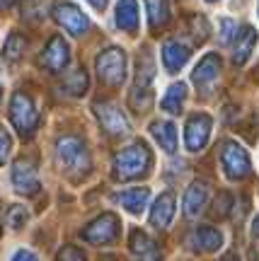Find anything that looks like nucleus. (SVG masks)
Here are the masks:
<instances>
[{
    "label": "nucleus",
    "mask_w": 259,
    "mask_h": 261,
    "mask_svg": "<svg viewBox=\"0 0 259 261\" xmlns=\"http://www.w3.org/2000/svg\"><path fill=\"white\" fill-rule=\"evenodd\" d=\"M252 234H254V237H259V215L254 218V223H252Z\"/></svg>",
    "instance_id": "37"
},
{
    "label": "nucleus",
    "mask_w": 259,
    "mask_h": 261,
    "mask_svg": "<svg viewBox=\"0 0 259 261\" xmlns=\"http://www.w3.org/2000/svg\"><path fill=\"white\" fill-rule=\"evenodd\" d=\"M172 218H175V191H165V194L157 196L153 208H150V223H153V227L162 230L172 223Z\"/></svg>",
    "instance_id": "13"
},
{
    "label": "nucleus",
    "mask_w": 259,
    "mask_h": 261,
    "mask_svg": "<svg viewBox=\"0 0 259 261\" xmlns=\"http://www.w3.org/2000/svg\"><path fill=\"white\" fill-rule=\"evenodd\" d=\"M54 19L61 24V27L68 32V34H73V37H83L87 27H90V19L85 15L83 10L73 5L70 0H58L54 5Z\"/></svg>",
    "instance_id": "6"
},
{
    "label": "nucleus",
    "mask_w": 259,
    "mask_h": 261,
    "mask_svg": "<svg viewBox=\"0 0 259 261\" xmlns=\"http://www.w3.org/2000/svg\"><path fill=\"white\" fill-rule=\"evenodd\" d=\"M12 184H15V189H17L19 194H25V196H34L41 189L37 169L27 160H17L12 165Z\"/></svg>",
    "instance_id": "11"
},
{
    "label": "nucleus",
    "mask_w": 259,
    "mask_h": 261,
    "mask_svg": "<svg viewBox=\"0 0 259 261\" xmlns=\"http://www.w3.org/2000/svg\"><path fill=\"white\" fill-rule=\"evenodd\" d=\"M116 234H119V218L114 213H102L85 227L80 237L87 244H109L116 240Z\"/></svg>",
    "instance_id": "7"
},
{
    "label": "nucleus",
    "mask_w": 259,
    "mask_h": 261,
    "mask_svg": "<svg viewBox=\"0 0 259 261\" xmlns=\"http://www.w3.org/2000/svg\"><path fill=\"white\" fill-rule=\"evenodd\" d=\"M3 8H5V5H3V0H0V10H3Z\"/></svg>",
    "instance_id": "38"
},
{
    "label": "nucleus",
    "mask_w": 259,
    "mask_h": 261,
    "mask_svg": "<svg viewBox=\"0 0 259 261\" xmlns=\"http://www.w3.org/2000/svg\"><path fill=\"white\" fill-rule=\"evenodd\" d=\"M95 114H97L102 128L109 136H126L131 130V123L126 119V114L121 112V107H116L114 102H97L95 104Z\"/></svg>",
    "instance_id": "8"
},
{
    "label": "nucleus",
    "mask_w": 259,
    "mask_h": 261,
    "mask_svg": "<svg viewBox=\"0 0 259 261\" xmlns=\"http://www.w3.org/2000/svg\"><path fill=\"white\" fill-rule=\"evenodd\" d=\"M189 56H192L189 46L179 44V41H167L165 46H162V63H165L167 73L182 70V68L186 65V61H189Z\"/></svg>",
    "instance_id": "15"
},
{
    "label": "nucleus",
    "mask_w": 259,
    "mask_h": 261,
    "mask_svg": "<svg viewBox=\"0 0 259 261\" xmlns=\"http://www.w3.org/2000/svg\"><path fill=\"white\" fill-rule=\"evenodd\" d=\"M97 75L104 85L119 87L126 80V56L121 48H107L97 56Z\"/></svg>",
    "instance_id": "4"
},
{
    "label": "nucleus",
    "mask_w": 259,
    "mask_h": 261,
    "mask_svg": "<svg viewBox=\"0 0 259 261\" xmlns=\"http://www.w3.org/2000/svg\"><path fill=\"white\" fill-rule=\"evenodd\" d=\"M10 150H12V138L8 136V130L0 126V165H5V160L10 158Z\"/></svg>",
    "instance_id": "31"
},
{
    "label": "nucleus",
    "mask_w": 259,
    "mask_h": 261,
    "mask_svg": "<svg viewBox=\"0 0 259 261\" xmlns=\"http://www.w3.org/2000/svg\"><path fill=\"white\" fill-rule=\"evenodd\" d=\"M206 201H208V187H206V181H192L189 189H186L184 194V215L186 218H194L204 211Z\"/></svg>",
    "instance_id": "14"
},
{
    "label": "nucleus",
    "mask_w": 259,
    "mask_h": 261,
    "mask_svg": "<svg viewBox=\"0 0 259 261\" xmlns=\"http://www.w3.org/2000/svg\"><path fill=\"white\" fill-rule=\"evenodd\" d=\"M148 198H150V191L143 187H136V189H126V191H121L116 196V201H119L129 213L138 215L146 211V205H148Z\"/></svg>",
    "instance_id": "18"
},
{
    "label": "nucleus",
    "mask_w": 259,
    "mask_h": 261,
    "mask_svg": "<svg viewBox=\"0 0 259 261\" xmlns=\"http://www.w3.org/2000/svg\"><path fill=\"white\" fill-rule=\"evenodd\" d=\"M208 3H213V0H208Z\"/></svg>",
    "instance_id": "40"
},
{
    "label": "nucleus",
    "mask_w": 259,
    "mask_h": 261,
    "mask_svg": "<svg viewBox=\"0 0 259 261\" xmlns=\"http://www.w3.org/2000/svg\"><path fill=\"white\" fill-rule=\"evenodd\" d=\"M155 77V63H153V56L148 51H143L136 61V87H150Z\"/></svg>",
    "instance_id": "23"
},
{
    "label": "nucleus",
    "mask_w": 259,
    "mask_h": 261,
    "mask_svg": "<svg viewBox=\"0 0 259 261\" xmlns=\"http://www.w3.org/2000/svg\"><path fill=\"white\" fill-rule=\"evenodd\" d=\"M232 208V198L228 194H221L218 198H216V211H213V215H218V218H223V215H228Z\"/></svg>",
    "instance_id": "33"
},
{
    "label": "nucleus",
    "mask_w": 259,
    "mask_h": 261,
    "mask_svg": "<svg viewBox=\"0 0 259 261\" xmlns=\"http://www.w3.org/2000/svg\"><path fill=\"white\" fill-rule=\"evenodd\" d=\"M150 104H153V92H150L148 87H133V92H131V107L138 109V112H146Z\"/></svg>",
    "instance_id": "27"
},
{
    "label": "nucleus",
    "mask_w": 259,
    "mask_h": 261,
    "mask_svg": "<svg viewBox=\"0 0 259 261\" xmlns=\"http://www.w3.org/2000/svg\"><path fill=\"white\" fill-rule=\"evenodd\" d=\"M153 138L160 143V148L165 152H175L177 150V126L172 121H155L150 126Z\"/></svg>",
    "instance_id": "20"
},
{
    "label": "nucleus",
    "mask_w": 259,
    "mask_h": 261,
    "mask_svg": "<svg viewBox=\"0 0 259 261\" xmlns=\"http://www.w3.org/2000/svg\"><path fill=\"white\" fill-rule=\"evenodd\" d=\"M140 261H162V259H160V252H157V247L148 249L146 254H140Z\"/></svg>",
    "instance_id": "35"
},
{
    "label": "nucleus",
    "mask_w": 259,
    "mask_h": 261,
    "mask_svg": "<svg viewBox=\"0 0 259 261\" xmlns=\"http://www.w3.org/2000/svg\"><path fill=\"white\" fill-rule=\"evenodd\" d=\"M22 17L39 22V19L46 17V0H27L25 8H22Z\"/></svg>",
    "instance_id": "26"
},
{
    "label": "nucleus",
    "mask_w": 259,
    "mask_h": 261,
    "mask_svg": "<svg viewBox=\"0 0 259 261\" xmlns=\"http://www.w3.org/2000/svg\"><path fill=\"white\" fill-rule=\"evenodd\" d=\"M257 46V32L254 27H242V32L235 39V51H232V61L238 65L247 63V58L252 56V51Z\"/></svg>",
    "instance_id": "17"
},
{
    "label": "nucleus",
    "mask_w": 259,
    "mask_h": 261,
    "mask_svg": "<svg viewBox=\"0 0 259 261\" xmlns=\"http://www.w3.org/2000/svg\"><path fill=\"white\" fill-rule=\"evenodd\" d=\"M150 165H153V155H150L148 145L138 140V143H133L114 155V177L121 181H129V179L146 174Z\"/></svg>",
    "instance_id": "2"
},
{
    "label": "nucleus",
    "mask_w": 259,
    "mask_h": 261,
    "mask_svg": "<svg viewBox=\"0 0 259 261\" xmlns=\"http://www.w3.org/2000/svg\"><path fill=\"white\" fill-rule=\"evenodd\" d=\"M0 94H3V87H0Z\"/></svg>",
    "instance_id": "39"
},
{
    "label": "nucleus",
    "mask_w": 259,
    "mask_h": 261,
    "mask_svg": "<svg viewBox=\"0 0 259 261\" xmlns=\"http://www.w3.org/2000/svg\"><path fill=\"white\" fill-rule=\"evenodd\" d=\"M184 99H186V85L184 83H175V85H170V90L165 92L160 107H162V112H167V114H179L182 112Z\"/></svg>",
    "instance_id": "21"
},
{
    "label": "nucleus",
    "mask_w": 259,
    "mask_h": 261,
    "mask_svg": "<svg viewBox=\"0 0 259 261\" xmlns=\"http://www.w3.org/2000/svg\"><path fill=\"white\" fill-rule=\"evenodd\" d=\"M218 73H221V56H218V54H206V56L199 61V65L194 68L192 80H194L196 87L208 90V87L218 80Z\"/></svg>",
    "instance_id": "12"
},
{
    "label": "nucleus",
    "mask_w": 259,
    "mask_h": 261,
    "mask_svg": "<svg viewBox=\"0 0 259 261\" xmlns=\"http://www.w3.org/2000/svg\"><path fill=\"white\" fill-rule=\"evenodd\" d=\"M153 247H155V242H153L146 232H140V230H133V232H131V252L133 254L140 256V254H146L148 249H153Z\"/></svg>",
    "instance_id": "28"
},
{
    "label": "nucleus",
    "mask_w": 259,
    "mask_h": 261,
    "mask_svg": "<svg viewBox=\"0 0 259 261\" xmlns=\"http://www.w3.org/2000/svg\"><path fill=\"white\" fill-rule=\"evenodd\" d=\"M238 34V22L232 19H223L221 22V41L223 44H230V39Z\"/></svg>",
    "instance_id": "32"
},
{
    "label": "nucleus",
    "mask_w": 259,
    "mask_h": 261,
    "mask_svg": "<svg viewBox=\"0 0 259 261\" xmlns=\"http://www.w3.org/2000/svg\"><path fill=\"white\" fill-rule=\"evenodd\" d=\"M70 61V54H68V44L63 41V37H51L49 39L46 48L41 54V65L46 68L49 73H61Z\"/></svg>",
    "instance_id": "10"
},
{
    "label": "nucleus",
    "mask_w": 259,
    "mask_h": 261,
    "mask_svg": "<svg viewBox=\"0 0 259 261\" xmlns=\"http://www.w3.org/2000/svg\"><path fill=\"white\" fill-rule=\"evenodd\" d=\"M211 116L208 114H192L189 121L184 126V143H186V150L192 152H199L208 143V136H211Z\"/></svg>",
    "instance_id": "9"
},
{
    "label": "nucleus",
    "mask_w": 259,
    "mask_h": 261,
    "mask_svg": "<svg viewBox=\"0 0 259 261\" xmlns=\"http://www.w3.org/2000/svg\"><path fill=\"white\" fill-rule=\"evenodd\" d=\"M10 121L22 138H29L39 123V112L27 92H15L10 99Z\"/></svg>",
    "instance_id": "3"
},
{
    "label": "nucleus",
    "mask_w": 259,
    "mask_h": 261,
    "mask_svg": "<svg viewBox=\"0 0 259 261\" xmlns=\"http://www.w3.org/2000/svg\"><path fill=\"white\" fill-rule=\"evenodd\" d=\"M12 261H39V259L32 252H29V249H19V252H15Z\"/></svg>",
    "instance_id": "34"
},
{
    "label": "nucleus",
    "mask_w": 259,
    "mask_h": 261,
    "mask_svg": "<svg viewBox=\"0 0 259 261\" xmlns=\"http://www.w3.org/2000/svg\"><path fill=\"white\" fill-rule=\"evenodd\" d=\"M221 165H223V172H225L228 179H245L252 172L247 150L242 148V145H238L235 140H228V143L223 145Z\"/></svg>",
    "instance_id": "5"
},
{
    "label": "nucleus",
    "mask_w": 259,
    "mask_h": 261,
    "mask_svg": "<svg viewBox=\"0 0 259 261\" xmlns=\"http://www.w3.org/2000/svg\"><path fill=\"white\" fill-rule=\"evenodd\" d=\"M25 48H27V41L22 34L17 32H12L8 39H5V46H3V58L8 61V63H17L22 54H25Z\"/></svg>",
    "instance_id": "24"
},
{
    "label": "nucleus",
    "mask_w": 259,
    "mask_h": 261,
    "mask_svg": "<svg viewBox=\"0 0 259 261\" xmlns=\"http://www.w3.org/2000/svg\"><path fill=\"white\" fill-rule=\"evenodd\" d=\"M56 162L61 172H65L68 177H83L90 172L92 160H90V150L78 136H63L56 143Z\"/></svg>",
    "instance_id": "1"
},
{
    "label": "nucleus",
    "mask_w": 259,
    "mask_h": 261,
    "mask_svg": "<svg viewBox=\"0 0 259 261\" xmlns=\"http://www.w3.org/2000/svg\"><path fill=\"white\" fill-rule=\"evenodd\" d=\"M116 27L133 34L138 29V3L136 0H119L116 5Z\"/></svg>",
    "instance_id": "19"
},
{
    "label": "nucleus",
    "mask_w": 259,
    "mask_h": 261,
    "mask_svg": "<svg viewBox=\"0 0 259 261\" xmlns=\"http://www.w3.org/2000/svg\"><path fill=\"white\" fill-rule=\"evenodd\" d=\"M150 29H162L170 22V3L167 0H146Z\"/></svg>",
    "instance_id": "22"
},
{
    "label": "nucleus",
    "mask_w": 259,
    "mask_h": 261,
    "mask_svg": "<svg viewBox=\"0 0 259 261\" xmlns=\"http://www.w3.org/2000/svg\"><path fill=\"white\" fill-rule=\"evenodd\" d=\"M25 223H27V211L22 205H12L8 211V225L12 230H19V227H25Z\"/></svg>",
    "instance_id": "29"
},
{
    "label": "nucleus",
    "mask_w": 259,
    "mask_h": 261,
    "mask_svg": "<svg viewBox=\"0 0 259 261\" xmlns=\"http://www.w3.org/2000/svg\"><path fill=\"white\" fill-rule=\"evenodd\" d=\"M87 3H90L95 10H104V8H107V0H87Z\"/></svg>",
    "instance_id": "36"
},
{
    "label": "nucleus",
    "mask_w": 259,
    "mask_h": 261,
    "mask_svg": "<svg viewBox=\"0 0 259 261\" xmlns=\"http://www.w3.org/2000/svg\"><path fill=\"white\" fill-rule=\"evenodd\" d=\"M56 261H85V254L80 247H73V244H65L61 252L56 254Z\"/></svg>",
    "instance_id": "30"
},
{
    "label": "nucleus",
    "mask_w": 259,
    "mask_h": 261,
    "mask_svg": "<svg viewBox=\"0 0 259 261\" xmlns=\"http://www.w3.org/2000/svg\"><path fill=\"white\" fill-rule=\"evenodd\" d=\"M223 244V234L221 230H216L211 225H199L194 232H192V247L201 249V252H216Z\"/></svg>",
    "instance_id": "16"
},
{
    "label": "nucleus",
    "mask_w": 259,
    "mask_h": 261,
    "mask_svg": "<svg viewBox=\"0 0 259 261\" xmlns=\"http://www.w3.org/2000/svg\"><path fill=\"white\" fill-rule=\"evenodd\" d=\"M63 90L68 94H73V97L85 94V90H87V73H85L83 68H78V70H73V73H68L63 77Z\"/></svg>",
    "instance_id": "25"
}]
</instances>
